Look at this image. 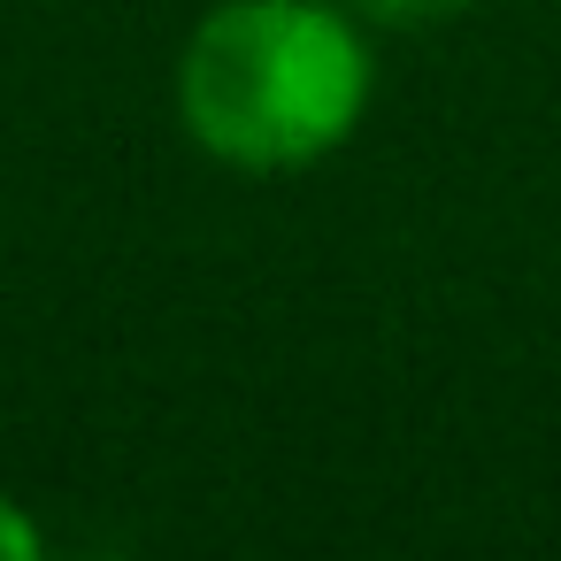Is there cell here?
<instances>
[{
	"label": "cell",
	"mask_w": 561,
	"mask_h": 561,
	"mask_svg": "<svg viewBox=\"0 0 561 561\" xmlns=\"http://www.w3.org/2000/svg\"><path fill=\"white\" fill-rule=\"evenodd\" d=\"M369 24H392V32H423V24H454L469 0H354Z\"/></svg>",
	"instance_id": "cell-2"
},
{
	"label": "cell",
	"mask_w": 561,
	"mask_h": 561,
	"mask_svg": "<svg viewBox=\"0 0 561 561\" xmlns=\"http://www.w3.org/2000/svg\"><path fill=\"white\" fill-rule=\"evenodd\" d=\"M0 553H32V530L16 523V507L0 500Z\"/></svg>",
	"instance_id": "cell-3"
},
{
	"label": "cell",
	"mask_w": 561,
	"mask_h": 561,
	"mask_svg": "<svg viewBox=\"0 0 561 561\" xmlns=\"http://www.w3.org/2000/svg\"><path fill=\"white\" fill-rule=\"evenodd\" d=\"M362 101V32L323 0H224L178 62L185 131L231 170H300L331 154Z\"/></svg>",
	"instance_id": "cell-1"
}]
</instances>
